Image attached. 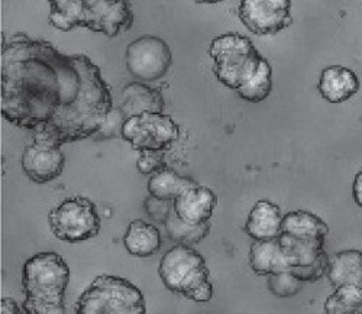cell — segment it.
Listing matches in <instances>:
<instances>
[{
  "label": "cell",
  "mask_w": 362,
  "mask_h": 314,
  "mask_svg": "<svg viewBox=\"0 0 362 314\" xmlns=\"http://www.w3.org/2000/svg\"><path fill=\"white\" fill-rule=\"evenodd\" d=\"M267 287L274 296L281 298H288L300 293L301 287H303V281L298 279L290 271H281L277 274L268 275Z\"/></svg>",
  "instance_id": "603a6c76"
},
{
  "label": "cell",
  "mask_w": 362,
  "mask_h": 314,
  "mask_svg": "<svg viewBox=\"0 0 362 314\" xmlns=\"http://www.w3.org/2000/svg\"><path fill=\"white\" fill-rule=\"evenodd\" d=\"M326 277L335 289L341 286H356L362 289V250H339L329 260Z\"/></svg>",
  "instance_id": "e0dca14e"
},
{
  "label": "cell",
  "mask_w": 362,
  "mask_h": 314,
  "mask_svg": "<svg viewBox=\"0 0 362 314\" xmlns=\"http://www.w3.org/2000/svg\"><path fill=\"white\" fill-rule=\"evenodd\" d=\"M165 225L167 236L178 245H196L200 243L203 239H206L212 231V222H206L202 225H190L185 222L183 219L178 217V214L171 210Z\"/></svg>",
  "instance_id": "44dd1931"
},
{
  "label": "cell",
  "mask_w": 362,
  "mask_h": 314,
  "mask_svg": "<svg viewBox=\"0 0 362 314\" xmlns=\"http://www.w3.org/2000/svg\"><path fill=\"white\" fill-rule=\"evenodd\" d=\"M167 290L196 303H207L214 297V286L204 258L189 245L171 248L158 268Z\"/></svg>",
  "instance_id": "5b68a950"
},
{
  "label": "cell",
  "mask_w": 362,
  "mask_h": 314,
  "mask_svg": "<svg viewBox=\"0 0 362 314\" xmlns=\"http://www.w3.org/2000/svg\"><path fill=\"white\" fill-rule=\"evenodd\" d=\"M0 310H2L4 314H15V313L23 311L18 307V303L13 298H9V297L2 298V308H0Z\"/></svg>",
  "instance_id": "f1b7e54d"
},
{
  "label": "cell",
  "mask_w": 362,
  "mask_h": 314,
  "mask_svg": "<svg viewBox=\"0 0 362 314\" xmlns=\"http://www.w3.org/2000/svg\"><path fill=\"white\" fill-rule=\"evenodd\" d=\"M66 156L62 146L42 141H34L23 149L22 170L33 182L47 184L63 174Z\"/></svg>",
  "instance_id": "8fae6325"
},
{
  "label": "cell",
  "mask_w": 362,
  "mask_h": 314,
  "mask_svg": "<svg viewBox=\"0 0 362 314\" xmlns=\"http://www.w3.org/2000/svg\"><path fill=\"white\" fill-rule=\"evenodd\" d=\"M124 245L132 257L149 258L160 252L161 233L154 225L136 219L127 229Z\"/></svg>",
  "instance_id": "d6986e66"
},
{
  "label": "cell",
  "mask_w": 362,
  "mask_h": 314,
  "mask_svg": "<svg viewBox=\"0 0 362 314\" xmlns=\"http://www.w3.org/2000/svg\"><path fill=\"white\" fill-rule=\"evenodd\" d=\"M329 257L325 252V249L319 254V257L308 265H294L291 267L288 271L293 272L298 279H301L303 282H313V281H319L322 277L326 275L327 272V267H329Z\"/></svg>",
  "instance_id": "d4e9b609"
},
{
  "label": "cell",
  "mask_w": 362,
  "mask_h": 314,
  "mask_svg": "<svg viewBox=\"0 0 362 314\" xmlns=\"http://www.w3.org/2000/svg\"><path fill=\"white\" fill-rule=\"evenodd\" d=\"M171 204L168 200H161L158 197H154L151 196L145 199L144 202V209L146 211V214L153 219L154 222H158V223H165L167 219L171 213Z\"/></svg>",
  "instance_id": "4316f807"
},
{
  "label": "cell",
  "mask_w": 362,
  "mask_h": 314,
  "mask_svg": "<svg viewBox=\"0 0 362 314\" xmlns=\"http://www.w3.org/2000/svg\"><path fill=\"white\" fill-rule=\"evenodd\" d=\"M136 168L142 175H153L165 168L164 151H142L136 161Z\"/></svg>",
  "instance_id": "484cf974"
},
{
  "label": "cell",
  "mask_w": 362,
  "mask_h": 314,
  "mask_svg": "<svg viewBox=\"0 0 362 314\" xmlns=\"http://www.w3.org/2000/svg\"><path fill=\"white\" fill-rule=\"evenodd\" d=\"M209 55L215 62V77L236 93L269 67V62L258 52L252 41L238 33L216 37L210 42Z\"/></svg>",
  "instance_id": "277c9868"
},
{
  "label": "cell",
  "mask_w": 362,
  "mask_h": 314,
  "mask_svg": "<svg viewBox=\"0 0 362 314\" xmlns=\"http://www.w3.org/2000/svg\"><path fill=\"white\" fill-rule=\"evenodd\" d=\"M283 214L279 204L267 199L258 200L248 213L245 232L254 240L279 238L281 233Z\"/></svg>",
  "instance_id": "5bb4252c"
},
{
  "label": "cell",
  "mask_w": 362,
  "mask_h": 314,
  "mask_svg": "<svg viewBox=\"0 0 362 314\" xmlns=\"http://www.w3.org/2000/svg\"><path fill=\"white\" fill-rule=\"evenodd\" d=\"M250 267L257 275H271L288 271L291 264L284 254L279 238L254 240L250 249Z\"/></svg>",
  "instance_id": "2e32d148"
},
{
  "label": "cell",
  "mask_w": 362,
  "mask_h": 314,
  "mask_svg": "<svg viewBox=\"0 0 362 314\" xmlns=\"http://www.w3.org/2000/svg\"><path fill=\"white\" fill-rule=\"evenodd\" d=\"M197 4H207V5H215V4H221L223 0H194Z\"/></svg>",
  "instance_id": "f546056e"
},
{
  "label": "cell",
  "mask_w": 362,
  "mask_h": 314,
  "mask_svg": "<svg viewBox=\"0 0 362 314\" xmlns=\"http://www.w3.org/2000/svg\"><path fill=\"white\" fill-rule=\"evenodd\" d=\"M122 96L124 100L119 107L128 119L144 112H164L165 102L161 91L144 84L142 81H134L125 86V88L122 90Z\"/></svg>",
  "instance_id": "ac0fdd59"
},
{
  "label": "cell",
  "mask_w": 362,
  "mask_h": 314,
  "mask_svg": "<svg viewBox=\"0 0 362 314\" xmlns=\"http://www.w3.org/2000/svg\"><path fill=\"white\" fill-rule=\"evenodd\" d=\"M317 90L326 102L338 105L355 96L359 90V80L356 74L346 67L330 66L322 71Z\"/></svg>",
  "instance_id": "4fadbf2b"
},
{
  "label": "cell",
  "mask_w": 362,
  "mask_h": 314,
  "mask_svg": "<svg viewBox=\"0 0 362 314\" xmlns=\"http://www.w3.org/2000/svg\"><path fill=\"white\" fill-rule=\"evenodd\" d=\"M145 298L131 281L112 275L98 277L80 296L77 314H144Z\"/></svg>",
  "instance_id": "8992f818"
},
{
  "label": "cell",
  "mask_w": 362,
  "mask_h": 314,
  "mask_svg": "<svg viewBox=\"0 0 362 314\" xmlns=\"http://www.w3.org/2000/svg\"><path fill=\"white\" fill-rule=\"evenodd\" d=\"M52 235L62 242L78 243L99 235L102 223L95 203L83 196L69 197L48 214Z\"/></svg>",
  "instance_id": "52a82bcc"
},
{
  "label": "cell",
  "mask_w": 362,
  "mask_h": 314,
  "mask_svg": "<svg viewBox=\"0 0 362 314\" xmlns=\"http://www.w3.org/2000/svg\"><path fill=\"white\" fill-rule=\"evenodd\" d=\"M281 233L297 240L325 243L329 226L312 211L293 210L283 216Z\"/></svg>",
  "instance_id": "9a60e30c"
},
{
  "label": "cell",
  "mask_w": 362,
  "mask_h": 314,
  "mask_svg": "<svg viewBox=\"0 0 362 314\" xmlns=\"http://www.w3.org/2000/svg\"><path fill=\"white\" fill-rule=\"evenodd\" d=\"M2 115L34 132V141L62 146L92 138L113 107L100 69L84 54L52 44L2 35Z\"/></svg>",
  "instance_id": "6da1fadb"
},
{
  "label": "cell",
  "mask_w": 362,
  "mask_h": 314,
  "mask_svg": "<svg viewBox=\"0 0 362 314\" xmlns=\"http://www.w3.org/2000/svg\"><path fill=\"white\" fill-rule=\"evenodd\" d=\"M70 268L55 252H41L23 265V311L29 314H64Z\"/></svg>",
  "instance_id": "3957f363"
},
{
  "label": "cell",
  "mask_w": 362,
  "mask_h": 314,
  "mask_svg": "<svg viewBox=\"0 0 362 314\" xmlns=\"http://www.w3.org/2000/svg\"><path fill=\"white\" fill-rule=\"evenodd\" d=\"M327 314H362V289L356 286H341L325 301Z\"/></svg>",
  "instance_id": "7402d4cb"
},
{
  "label": "cell",
  "mask_w": 362,
  "mask_h": 314,
  "mask_svg": "<svg viewBox=\"0 0 362 314\" xmlns=\"http://www.w3.org/2000/svg\"><path fill=\"white\" fill-rule=\"evenodd\" d=\"M49 23L63 33L87 28L92 33L115 38L134 25L128 0H48Z\"/></svg>",
  "instance_id": "7a4b0ae2"
},
{
  "label": "cell",
  "mask_w": 362,
  "mask_h": 314,
  "mask_svg": "<svg viewBox=\"0 0 362 314\" xmlns=\"http://www.w3.org/2000/svg\"><path fill=\"white\" fill-rule=\"evenodd\" d=\"M127 116L120 107H112V110L105 116L98 132L92 136L93 141H109L122 136L124 124L127 122Z\"/></svg>",
  "instance_id": "cb8c5ba5"
},
{
  "label": "cell",
  "mask_w": 362,
  "mask_h": 314,
  "mask_svg": "<svg viewBox=\"0 0 362 314\" xmlns=\"http://www.w3.org/2000/svg\"><path fill=\"white\" fill-rule=\"evenodd\" d=\"M122 138L136 151H165L180 138V127L170 115L144 112L127 119Z\"/></svg>",
  "instance_id": "ba28073f"
},
{
  "label": "cell",
  "mask_w": 362,
  "mask_h": 314,
  "mask_svg": "<svg viewBox=\"0 0 362 314\" xmlns=\"http://www.w3.org/2000/svg\"><path fill=\"white\" fill-rule=\"evenodd\" d=\"M218 206L216 193L206 185L196 184L173 200V209L190 225H202L212 221Z\"/></svg>",
  "instance_id": "7c38bea8"
},
{
  "label": "cell",
  "mask_w": 362,
  "mask_h": 314,
  "mask_svg": "<svg viewBox=\"0 0 362 314\" xmlns=\"http://www.w3.org/2000/svg\"><path fill=\"white\" fill-rule=\"evenodd\" d=\"M352 197L354 202L362 207V170L355 175L352 182Z\"/></svg>",
  "instance_id": "83f0119b"
},
{
  "label": "cell",
  "mask_w": 362,
  "mask_h": 314,
  "mask_svg": "<svg viewBox=\"0 0 362 314\" xmlns=\"http://www.w3.org/2000/svg\"><path fill=\"white\" fill-rule=\"evenodd\" d=\"M238 15L258 37L277 35L293 25L291 0H240Z\"/></svg>",
  "instance_id": "30bf717a"
},
{
  "label": "cell",
  "mask_w": 362,
  "mask_h": 314,
  "mask_svg": "<svg viewBox=\"0 0 362 314\" xmlns=\"http://www.w3.org/2000/svg\"><path fill=\"white\" fill-rule=\"evenodd\" d=\"M196 184L197 182L193 178L180 175L174 170L165 167L151 175L148 181V192L151 196L158 197L161 200L173 202L185 190Z\"/></svg>",
  "instance_id": "ffe728a7"
},
{
  "label": "cell",
  "mask_w": 362,
  "mask_h": 314,
  "mask_svg": "<svg viewBox=\"0 0 362 314\" xmlns=\"http://www.w3.org/2000/svg\"><path fill=\"white\" fill-rule=\"evenodd\" d=\"M125 61L132 77L142 83H151L163 78L168 73L173 64V54L164 40L154 35H144L128 45Z\"/></svg>",
  "instance_id": "9c48e42d"
}]
</instances>
